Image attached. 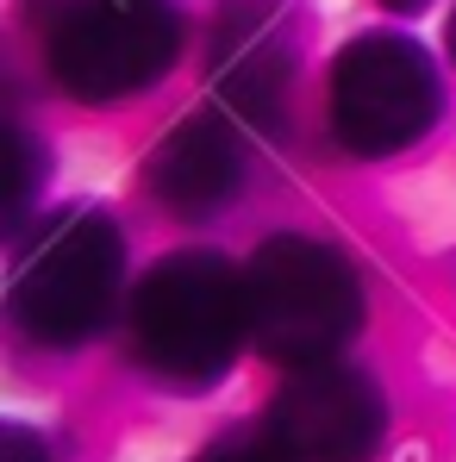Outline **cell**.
<instances>
[{"instance_id": "3957f363", "label": "cell", "mask_w": 456, "mask_h": 462, "mask_svg": "<svg viewBox=\"0 0 456 462\" xmlns=\"http://www.w3.org/2000/svg\"><path fill=\"white\" fill-rule=\"evenodd\" d=\"M244 331L250 350L294 369L338 363L363 331V275L357 263L312 231H275L244 263Z\"/></svg>"}, {"instance_id": "7c38bea8", "label": "cell", "mask_w": 456, "mask_h": 462, "mask_svg": "<svg viewBox=\"0 0 456 462\" xmlns=\"http://www.w3.org/2000/svg\"><path fill=\"white\" fill-rule=\"evenodd\" d=\"M381 6H387V13H425L432 0H381Z\"/></svg>"}, {"instance_id": "6da1fadb", "label": "cell", "mask_w": 456, "mask_h": 462, "mask_svg": "<svg viewBox=\"0 0 456 462\" xmlns=\"http://www.w3.org/2000/svg\"><path fill=\"white\" fill-rule=\"evenodd\" d=\"M244 344V269H231L219 250H169L132 282L126 356L138 375L175 393H207L231 375Z\"/></svg>"}, {"instance_id": "7a4b0ae2", "label": "cell", "mask_w": 456, "mask_h": 462, "mask_svg": "<svg viewBox=\"0 0 456 462\" xmlns=\"http://www.w3.org/2000/svg\"><path fill=\"white\" fill-rule=\"evenodd\" d=\"M126 288V231L107 207H57L44 226H32L13 250L6 275V319L38 350H81L94 344Z\"/></svg>"}, {"instance_id": "52a82bcc", "label": "cell", "mask_w": 456, "mask_h": 462, "mask_svg": "<svg viewBox=\"0 0 456 462\" xmlns=\"http://www.w3.org/2000/svg\"><path fill=\"white\" fill-rule=\"evenodd\" d=\"M263 438L282 462H369L387 438V400L350 363L294 369L263 412Z\"/></svg>"}, {"instance_id": "ba28073f", "label": "cell", "mask_w": 456, "mask_h": 462, "mask_svg": "<svg viewBox=\"0 0 456 462\" xmlns=\"http://www.w3.org/2000/svg\"><path fill=\"white\" fill-rule=\"evenodd\" d=\"M144 188H151L156 207L169 219H181V226L219 219L237 200V188H244V125L226 119L219 106L181 113L156 138V151L144 156Z\"/></svg>"}, {"instance_id": "30bf717a", "label": "cell", "mask_w": 456, "mask_h": 462, "mask_svg": "<svg viewBox=\"0 0 456 462\" xmlns=\"http://www.w3.org/2000/svg\"><path fill=\"white\" fill-rule=\"evenodd\" d=\"M194 462H282V457L269 450V438H263V431H226L219 444H207Z\"/></svg>"}, {"instance_id": "8fae6325", "label": "cell", "mask_w": 456, "mask_h": 462, "mask_svg": "<svg viewBox=\"0 0 456 462\" xmlns=\"http://www.w3.org/2000/svg\"><path fill=\"white\" fill-rule=\"evenodd\" d=\"M0 462H51V450H44V438H38V431L6 425V431H0Z\"/></svg>"}, {"instance_id": "5b68a950", "label": "cell", "mask_w": 456, "mask_h": 462, "mask_svg": "<svg viewBox=\"0 0 456 462\" xmlns=\"http://www.w3.org/2000/svg\"><path fill=\"white\" fill-rule=\"evenodd\" d=\"M444 113V81L419 38L406 32H363L331 57L325 81V125L344 156H381L413 151Z\"/></svg>"}, {"instance_id": "4fadbf2b", "label": "cell", "mask_w": 456, "mask_h": 462, "mask_svg": "<svg viewBox=\"0 0 456 462\" xmlns=\"http://www.w3.org/2000/svg\"><path fill=\"white\" fill-rule=\"evenodd\" d=\"M444 38H451V63H456V6H451V25H444Z\"/></svg>"}, {"instance_id": "9c48e42d", "label": "cell", "mask_w": 456, "mask_h": 462, "mask_svg": "<svg viewBox=\"0 0 456 462\" xmlns=\"http://www.w3.org/2000/svg\"><path fill=\"white\" fill-rule=\"evenodd\" d=\"M32 194H38V144L32 132H13V219H25Z\"/></svg>"}, {"instance_id": "277c9868", "label": "cell", "mask_w": 456, "mask_h": 462, "mask_svg": "<svg viewBox=\"0 0 456 462\" xmlns=\"http://www.w3.org/2000/svg\"><path fill=\"white\" fill-rule=\"evenodd\" d=\"M188 44L181 0H51L44 69L81 106H119L175 69Z\"/></svg>"}, {"instance_id": "8992f818", "label": "cell", "mask_w": 456, "mask_h": 462, "mask_svg": "<svg viewBox=\"0 0 456 462\" xmlns=\"http://www.w3.org/2000/svg\"><path fill=\"white\" fill-rule=\"evenodd\" d=\"M301 76V13L294 0H219L207 19L213 106L244 132H275Z\"/></svg>"}]
</instances>
